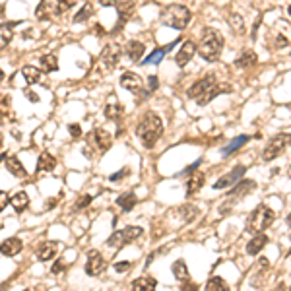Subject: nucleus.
Listing matches in <instances>:
<instances>
[{"mask_svg": "<svg viewBox=\"0 0 291 291\" xmlns=\"http://www.w3.org/2000/svg\"><path fill=\"white\" fill-rule=\"evenodd\" d=\"M226 92H231L229 86H224V84H218L216 76L214 74H206L204 78H200L198 82H194L193 86L189 88V97L194 99L198 105H208L212 99H216L218 96L226 94Z\"/></svg>", "mask_w": 291, "mask_h": 291, "instance_id": "nucleus-1", "label": "nucleus"}, {"mask_svg": "<svg viewBox=\"0 0 291 291\" xmlns=\"http://www.w3.org/2000/svg\"><path fill=\"white\" fill-rule=\"evenodd\" d=\"M224 45H226V39L222 33L214 28H204L198 41V55L206 63H216L224 51Z\"/></svg>", "mask_w": 291, "mask_h": 291, "instance_id": "nucleus-2", "label": "nucleus"}, {"mask_svg": "<svg viewBox=\"0 0 291 291\" xmlns=\"http://www.w3.org/2000/svg\"><path fill=\"white\" fill-rule=\"evenodd\" d=\"M136 136L140 138L144 148H154L163 136V123L156 113H144L140 123L136 125Z\"/></svg>", "mask_w": 291, "mask_h": 291, "instance_id": "nucleus-3", "label": "nucleus"}, {"mask_svg": "<svg viewBox=\"0 0 291 291\" xmlns=\"http://www.w3.org/2000/svg\"><path fill=\"white\" fill-rule=\"evenodd\" d=\"M191 10L183 4H171L167 8H163L162 12V24L173 30H185L191 24Z\"/></svg>", "mask_w": 291, "mask_h": 291, "instance_id": "nucleus-4", "label": "nucleus"}, {"mask_svg": "<svg viewBox=\"0 0 291 291\" xmlns=\"http://www.w3.org/2000/svg\"><path fill=\"white\" fill-rule=\"evenodd\" d=\"M276 220V214L274 210H270L266 204H260L257 206L251 214H249V220H247V231L249 233H264L268 227L272 226V222Z\"/></svg>", "mask_w": 291, "mask_h": 291, "instance_id": "nucleus-5", "label": "nucleus"}, {"mask_svg": "<svg viewBox=\"0 0 291 291\" xmlns=\"http://www.w3.org/2000/svg\"><path fill=\"white\" fill-rule=\"evenodd\" d=\"M290 144H291V134H288V132H280V134H276V136L270 138L268 144L264 146L262 160H264V162H272V160H276L278 156L284 154V150H286Z\"/></svg>", "mask_w": 291, "mask_h": 291, "instance_id": "nucleus-6", "label": "nucleus"}, {"mask_svg": "<svg viewBox=\"0 0 291 291\" xmlns=\"http://www.w3.org/2000/svg\"><path fill=\"white\" fill-rule=\"evenodd\" d=\"M144 235V229L138 226H129L125 227V229H121V231H115L111 237H109V241H107V245L109 247H117V249H123V247H127L130 243H134L138 237H142Z\"/></svg>", "mask_w": 291, "mask_h": 291, "instance_id": "nucleus-7", "label": "nucleus"}, {"mask_svg": "<svg viewBox=\"0 0 291 291\" xmlns=\"http://www.w3.org/2000/svg\"><path fill=\"white\" fill-rule=\"evenodd\" d=\"M107 268V260L103 259V255L99 251H90L88 253V262H86V274L88 276H101Z\"/></svg>", "mask_w": 291, "mask_h": 291, "instance_id": "nucleus-8", "label": "nucleus"}, {"mask_svg": "<svg viewBox=\"0 0 291 291\" xmlns=\"http://www.w3.org/2000/svg\"><path fill=\"white\" fill-rule=\"evenodd\" d=\"M121 55H123L121 45L109 43V45L103 49V53H101V63H103V66H105L107 70H113V68H117V65H119Z\"/></svg>", "mask_w": 291, "mask_h": 291, "instance_id": "nucleus-9", "label": "nucleus"}, {"mask_svg": "<svg viewBox=\"0 0 291 291\" xmlns=\"http://www.w3.org/2000/svg\"><path fill=\"white\" fill-rule=\"evenodd\" d=\"M88 144L96 146L99 152H107L113 144V136L105 129H96L92 134H88Z\"/></svg>", "mask_w": 291, "mask_h": 291, "instance_id": "nucleus-10", "label": "nucleus"}, {"mask_svg": "<svg viewBox=\"0 0 291 291\" xmlns=\"http://www.w3.org/2000/svg\"><path fill=\"white\" fill-rule=\"evenodd\" d=\"M63 245L57 243V241H43L39 247H37V260L41 262H47V260L55 259L59 253H61Z\"/></svg>", "mask_w": 291, "mask_h": 291, "instance_id": "nucleus-11", "label": "nucleus"}, {"mask_svg": "<svg viewBox=\"0 0 291 291\" xmlns=\"http://www.w3.org/2000/svg\"><path fill=\"white\" fill-rule=\"evenodd\" d=\"M196 51H198V47H196V43H194V41H185V43L181 45V49L177 51L175 63L181 66V68H185V66L193 61V57L196 55Z\"/></svg>", "mask_w": 291, "mask_h": 291, "instance_id": "nucleus-12", "label": "nucleus"}, {"mask_svg": "<svg viewBox=\"0 0 291 291\" xmlns=\"http://www.w3.org/2000/svg\"><path fill=\"white\" fill-rule=\"evenodd\" d=\"M121 88L129 90L130 94H140L144 90V80L134 72H125L121 76Z\"/></svg>", "mask_w": 291, "mask_h": 291, "instance_id": "nucleus-13", "label": "nucleus"}, {"mask_svg": "<svg viewBox=\"0 0 291 291\" xmlns=\"http://www.w3.org/2000/svg\"><path fill=\"white\" fill-rule=\"evenodd\" d=\"M245 171H247V169H245L243 165H237V167H235L231 173L224 175V177H222V179H220V181L214 185V189H218V191H220V189H227V187L235 185L237 181H241V177L245 175Z\"/></svg>", "mask_w": 291, "mask_h": 291, "instance_id": "nucleus-14", "label": "nucleus"}, {"mask_svg": "<svg viewBox=\"0 0 291 291\" xmlns=\"http://www.w3.org/2000/svg\"><path fill=\"white\" fill-rule=\"evenodd\" d=\"M22 247H24L22 239L10 237V239H6V241L0 243V255H4V257H16V255H20Z\"/></svg>", "mask_w": 291, "mask_h": 291, "instance_id": "nucleus-15", "label": "nucleus"}, {"mask_svg": "<svg viewBox=\"0 0 291 291\" xmlns=\"http://www.w3.org/2000/svg\"><path fill=\"white\" fill-rule=\"evenodd\" d=\"M125 53H127V57H129L132 63H140V61H142V57H144V53H146V47H144V43H142V41L132 39V41L127 43Z\"/></svg>", "mask_w": 291, "mask_h": 291, "instance_id": "nucleus-16", "label": "nucleus"}, {"mask_svg": "<svg viewBox=\"0 0 291 291\" xmlns=\"http://www.w3.org/2000/svg\"><path fill=\"white\" fill-rule=\"evenodd\" d=\"M4 165H6V169H8V171H10L14 177H20V179H26V177H28V171H26V167L22 165V162H20L16 156H6Z\"/></svg>", "mask_w": 291, "mask_h": 291, "instance_id": "nucleus-17", "label": "nucleus"}, {"mask_svg": "<svg viewBox=\"0 0 291 291\" xmlns=\"http://www.w3.org/2000/svg\"><path fill=\"white\" fill-rule=\"evenodd\" d=\"M156 278H150V276H142V278H136L132 284H130V291H156Z\"/></svg>", "mask_w": 291, "mask_h": 291, "instance_id": "nucleus-18", "label": "nucleus"}, {"mask_svg": "<svg viewBox=\"0 0 291 291\" xmlns=\"http://www.w3.org/2000/svg\"><path fill=\"white\" fill-rule=\"evenodd\" d=\"M266 243H268V237H266L264 233H257V235L247 243V253H249L251 257H257L260 251L266 247Z\"/></svg>", "mask_w": 291, "mask_h": 291, "instance_id": "nucleus-19", "label": "nucleus"}, {"mask_svg": "<svg viewBox=\"0 0 291 291\" xmlns=\"http://www.w3.org/2000/svg\"><path fill=\"white\" fill-rule=\"evenodd\" d=\"M257 63H259V57H257V53L251 51V49L243 51V53L235 59V66H237V68H251V66H255Z\"/></svg>", "mask_w": 291, "mask_h": 291, "instance_id": "nucleus-20", "label": "nucleus"}, {"mask_svg": "<svg viewBox=\"0 0 291 291\" xmlns=\"http://www.w3.org/2000/svg\"><path fill=\"white\" fill-rule=\"evenodd\" d=\"M55 167H57L55 156H51L49 152H43V154L39 156V160H37V173H49V171H53Z\"/></svg>", "mask_w": 291, "mask_h": 291, "instance_id": "nucleus-21", "label": "nucleus"}, {"mask_svg": "<svg viewBox=\"0 0 291 291\" xmlns=\"http://www.w3.org/2000/svg\"><path fill=\"white\" fill-rule=\"evenodd\" d=\"M18 26V22H10V24H0V51L6 49L14 37V28Z\"/></svg>", "mask_w": 291, "mask_h": 291, "instance_id": "nucleus-22", "label": "nucleus"}, {"mask_svg": "<svg viewBox=\"0 0 291 291\" xmlns=\"http://www.w3.org/2000/svg\"><path fill=\"white\" fill-rule=\"evenodd\" d=\"M171 270H173V276H175L181 284L191 280V272H189V266H187L185 260H175L173 266H171Z\"/></svg>", "mask_w": 291, "mask_h": 291, "instance_id": "nucleus-23", "label": "nucleus"}, {"mask_svg": "<svg viewBox=\"0 0 291 291\" xmlns=\"http://www.w3.org/2000/svg\"><path fill=\"white\" fill-rule=\"evenodd\" d=\"M204 183H206V177H204L202 173H193V175L187 179V194H189V196H194V194L204 187Z\"/></svg>", "mask_w": 291, "mask_h": 291, "instance_id": "nucleus-24", "label": "nucleus"}, {"mask_svg": "<svg viewBox=\"0 0 291 291\" xmlns=\"http://www.w3.org/2000/svg\"><path fill=\"white\" fill-rule=\"evenodd\" d=\"M10 202H12V208L16 210V214H22L30 206V196H28V193L20 191V193H16L10 198Z\"/></svg>", "mask_w": 291, "mask_h": 291, "instance_id": "nucleus-25", "label": "nucleus"}, {"mask_svg": "<svg viewBox=\"0 0 291 291\" xmlns=\"http://www.w3.org/2000/svg\"><path fill=\"white\" fill-rule=\"evenodd\" d=\"M136 202H138V198H136V194L134 193H125L121 194L119 198H117V206L123 210V212H130L134 206H136Z\"/></svg>", "mask_w": 291, "mask_h": 291, "instance_id": "nucleus-26", "label": "nucleus"}, {"mask_svg": "<svg viewBox=\"0 0 291 291\" xmlns=\"http://www.w3.org/2000/svg\"><path fill=\"white\" fill-rule=\"evenodd\" d=\"M22 74H24L28 86H33V84H37V82L41 80V68H37V66L26 65L22 68Z\"/></svg>", "mask_w": 291, "mask_h": 291, "instance_id": "nucleus-27", "label": "nucleus"}, {"mask_svg": "<svg viewBox=\"0 0 291 291\" xmlns=\"http://www.w3.org/2000/svg\"><path fill=\"white\" fill-rule=\"evenodd\" d=\"M39 61H41L43 72H55V70L59 68V59H57L55 53H47V55H43Z\"/></svg>", "mask_w": 291, "mask_h": 291, "instance_id": "nucleus-28", "label": "nucleus"}, {"mask_svg": "<svg viewBox=\"0 0 291 291\" xmlns=\"http://www.w3.org/2000/svg\"><path fill=\"white\" fill-rule=\"evenodd\" d=\"M94 12H96L94 4H92V2H86V4L80 8V12L74 16V24H84L86 20H90V18L94 16Z\"/></svg>", "mask_w": 291, "mask_h": 291, "instance_id": "nucleus-29", "label": "nucleus"}, {"mask_svg": "<svg viewBox=\"0 0 291 291\" xmlns=\"http://www.w3.org/2000/svg\"><path fill=\"white\" fill-rule=\"evenodd\" d=\"M206 291H231L227 282L220 276H212L208 282H206Z\"/></svg>", "mask_w": 291, "mask_h": 291, "instance_id": "nucleus-30", "label": "nucleus"}, {"mask_svg": "<svg viewBox=\"0 0 291 291\" xmlns=\"http://www.w3.org/2000/svg\"><path fill=\"white\" fill-rule=\"evenodd\" d=\"M173 47H175V43H171V45H167V47H162V49H156L150 57L144 59V65H158L163 57H165V53H169Z\"/></svg>", "mask_w": 291, "mask_h": 291, "instance_id": "nucleus-31", "label": "nucleus"}, {"mask_svg": "<svg viewBox=\"0 0 291 291\" xmlns=\"http://www.w3.org/2000/svg\"><path fill=\"white\" fill-rule=\"evenodd\" d=\"M255 187H257V183L255 181H241L233 191H231V196H235V198H239V196H243V194H249L251 191H255Z\"/></svg>", "mask_w": 291, "mask_h": 291, "instance_id": "nucleus-32", "label": "nucleus"}, {"mask_svg": "<svg viewBox=\"0 0 291 291\" xmlns=\"http://www.w3.org/2000/svg\"><path fill=\"white\" fill-rule=\"evenodd\" d=\"M117 8H119V26H117V30H119V28H123V26L127 24V20L130 18L134 6H132L130 2H125V4H119Z\"/></svg>", "mask_w": 291, "mask_h": 291, "instance_id": "nucleus-33", "label": "nucleus"}, {"mask_svg": "<svg viewBox=\"0 0 291 291\" xmlns=\"http://www.w3.org/2000/svg\"><path fill=\"white\" fill-rule=\"evenodd\" d=\"M123 113H125V109H123L119 103H109V105L105 107V117L111 119V121H119V119L123 117Z\"/></svg>", "mask_w": 291, "mask_h": 291, "instance_id": "nucleus-34", "label": "nucleus"}, {"mask_svg": "<svg viewBox=\"0 0 291 291\" xmlns=\"http://www.w3.org/2000/svg\"><path fill=\"white\" fill-rule=\"evenodd\" d=\"M35 16L39 20H49L51 18V4L47 0H41L39 6H37V10H35Z\"/></svg>", "mask_w": 291, "mask_h": 291, "instance_id": "nucleus-35", "label": "nucleus"}, {"mask_svg": "<svg viewBox=\"0 0 291 291\" xmlns=\"http://www.w3.org/2000/svg\"><path fill=\"white\" fill-rule=\"evenodd\" d=\"M247 142H249V136H237V138H235V140H233V142H231L227 148H224V156L237 152V150H239L243 144H247Z\"/></svg>", "mask_w": 291, "mask_h": 291, "instance_id": "nucleus-36", "label": "nucleus"}, {"mask_svg": "<svg viewBox=\"0 0 291 291\" xmlns=\"http://www.w3.org/2000/svg\"><path fill=\"white\" fill-rule=\"evenodd\" d=\"M229 26L235 30V33H245V22H243V18L239 16V14H231L229 16Z\"/></svg>", "mask_w": 291, "mask_h": 291, "instance_id": "nucleus-37", "label": "nucleus"}, {"mask_svg": "<svg viewBox=\"0 0 291 291\" xmlns=\"http://www.w3.org/2000/svg\"><path fill=\"white\" fill-rule=\"evenodd\" d=\"M72 6H76V0H57V6H55V14H65L66 10H70Z\"/></svg>", "mask_w": 291, "mask_h": 291, "instance_id": "nucleus-38", "label": "nucleus"}, {"mask_svg": "<svg viewBox=\"0 0 291 291\" xmlns=\"http://www.w3.org/2000/svg\"><path fill=\"white\" fill-rule=\"evenodd\" d=\"M288 45H290V39H288L286 35H282V33L276 35V39H274V47H276V49H284V47H288Z\"/></svg>", "mask_w": 291, "mask_h": 291, "instance_id": "nucleus-39", "label": "nucleus"}, {"mask_svg": "<svg viewBox=\"0 0 291 291\" xmlns=\"http://www.w3.org/2000/svg\"><path fill=\"white\" fill-rule=\"evenodd\" d=\"M68 132H70V136L72 138H80L82 136V127L76 123V125H68Z\"/></svg>", "mask_w": 291, "mask_h": 291, "instance_id": "nucleus-40", "label": "nucleus"}, {"mask_svg": "<svg viewBox=\"0 0 291 291\" xmlns=\"http://www.w3.org/2000/svg\"><path fill=\"white\" fill-rule=\"evenodd\" d=\"M158 76H150L148 78V94H152V92H156L158 90Z\"/></svg>", "mask_w": 291, "mask_h": 291, "instance_id": "nucleus-41", "label": "nucleus"}, {"mask_svg": "<svg viewBox=\"0 0 291 291\" xmlns=\"http://www.w3.org/2000/svg\"><path fill=\"white\" fill-rule=\"evenodd\" d=\"M125 175H129V169H123V171H119V173H113V175L109 177V181H113V183H117V181H121V179H125Z\"/></svg>", "mask_w": 291, "mask_h": 291, "instance_id": "nucleus-42", "label": "nucleus"}, {"mask_svg": "<svg viewBox=\"0 0 291 291\" xmlns=\"http://www.w3.org/2000/svg\"><path fill=\"white\" fill-rule=\"evenodd\" d=\"M8 202H10V196L4 193V191H0V212H4V208H6Z\"/></svg>", "mask_w": 291, "mask_h": 291, "instance_id": "nucleus-43", "label": "nucleus"}, {"mask_svg": "<svg viewBox=\"0 0 291 291\" xmlns=\"http://www.w3.org/2000/svg\"><path fill=\"white\" fill-rule=\"evenodd\" d=\"M99 4L105 8H117L121 4V0H99Z\"/></svg>", "mask_w": 291, "mask_h": 291, "instance_id": "nucleus-44", "label": "nucleus"}, {"mask_svg": "<svg viewBox=\"0 0 291 291\" xmlns=\"http://www.w3.org/2000/svg\"><path fill=\"white\" fill-rule=\"evenodd\" d=\"M130 266H132L130 262H117V264H115V270H117V272L121 274V272H127Z\"/></svg>", "mask_w": 291, "mask_h": 291, "instance_id": "nucleus-45", "label": "nucleus"}, {"mask_svg": "<svg viewBox=\"0 0 291 291\" xmlns=\"http://www.w3.org/2000/svg\"><path fill=\"white\" fill-rule=\"evenodd\" d=\"M181 290H183V291H198V286H196V284H193V282L189 280V282H183Z\"/></svg>", "mask_w": 291, "mask_h": 291, "instance_id": "nucleus-46", "label": "nucleus"}, {"mask_svg": "<svg viewBox=\"0 0 291 291\" xmlns=\"http://www.w3.org/2000/svg\"><path fill=\"white\" fill-rule=\"evenodd\" d=\"M61 272H65V264H63V262H55L53 268H51V274L57 276V274H61Z\"/></svg>", "mask_w": 291, "mask_h": 291, "instance_id": "nucleus-47", "label": "nucleus"}, {"mask_svg": "<svg viewBox=\"0 0 291 291\" xmlns=\"http://www.w3.org/2000/svg\"><path fill=\"white\" fill-rule=\"evenodd\" d=\"M90 202H92V196H84V198H82V200L76 204V210H82V208H84L86 204H90Z\"/></svg>", "mask_w": 291, "mask_h": 291, "instance_id": "nucleus-48", "label": "nucleus"}, {"mask_svg": "<svg viewBox=\"0 0 291 291\" xmlns=\"http://www.w3.org/2000/svg\"><path fill=\"white\" fill-rule=\"evenodd\" d=\"M26 96L30 97V101H32V103H37V101H39L37 94H33V92H28V90H26Z\"/></svg>", "mask_w": 291, "mask_h": 291, "instance_id": "nucleus-49", "label": "nucleus"}, {"mask_svg": "<svg viewBox=\"0 0 291 291\" xmlns=\"http://www.w3.org/2000/svg\"><path fill=\"white\" fill-rule=\"evenodd\" d=\"M2 80H4V72L0 70V82H2Z\"/></svg>", "mask_w": 291, "mask_h": 291, "instance_id": "nucleus-50", "label": "nucleus"}, {"mask_svg": "<svg viewBox=\"0 0 291 291\" xmlns=\"http://www.w3.org/2000/svg\"><path fill=\"white\" fill-rule=\"evenodd\" d=\"M2 142H4V138H2V134H0V150H2Z\"/></svg>", "mask_w": 291, "mask_h": 291, "instance_id": "nucleus-51", "label": "nucleus"}, {"mask_svg": "<svg viewBox=\"0 0 291 291\" xmlns=\"http://www.w3.org/2000/svg\"><path fill=\"white\" fill-rule=\"evenodd\" d=\"M4 160H6V156H4V154H2V156H0V162H4Z\"/></svg>", "mask_w": 291, "mask_h": 291, "instance_id": "nucleus-52", "label": "nucleus"}, {"mask_svg": "<svg viewBox=\"0 0 291 291\" xmlns=\"http://www.w3.org/2000/svg\"><path fill=\"white\" fill-rule=\"evenodd\" d=\"M288 224H290V226H291V214H290V216H288Z\"/></svg>", "mask_w": 291, "mask_h": 291, "instance_id": "nucleus-53", "label": "nucleus"}, {"mask_svg": "<svg viewBox=\"0 0 291 291\" xmlns=\"http://www.w3.org/2000/svg\"><path fill=\"white\" fill-rule=\"evenodd\" d=\"M288 14L291 16V6H288Z\"/></svg>", "mask_w": 291, "mask_h": 291, "instance_id": "nucleus-54", "label": "nucleus"}, {"mask_svg": "<svg viewBox=\"0 0 291 291\" xmlns=\"http://www.w3.org/2000/svg\"><path fill=\"white\" fill-rule=\"evenodd\" d=\"M0 231H2V224H0Z\"/></svg>", "mask_w": 291, "mask_h": 291, "instance_id": "nucleus-55", "label": "nucleus"}, {"mask_svg": "<svg viewBox=\"0 0 291 291\" xmlns=\"http://www.w3.org/2000/svg\"><path fill=\"white\" fill-rule=\"evenodd\" d=\"M290 177H291V167H290Z\"/></svg>", "mask_w": 291, "mask_h": 291, "instance_id": "nucleus-56", "label": "nucleus"}, {"mask_svg": "<svg viewBox=\"0 0 291 291\" xmlns=\"http://www.w3.org/2000/svg\"><path fill=\"white\" fill-rule=\"evenodd\" d=\"M290 255H291V249H290Z\"/></svg>", "mask_w": 291, "mask_h": 291, "instance_id": "nucleus-57", "label": "nucleus"}, {"mask_svg": "<svg viewBox=\"0 0 291 291\" xmlns=\"http://www.w3.org/2000/svg\"><path fill=\"white\" fill-rule=\"evenodd\" d=\"M24 291H30V290H24Z\"/></svg>", "mask_w": 291, "mask_h": 291, "instance_id": "nucleus-58", "label": "nucleus"}, {"mask_svg": "<svg viewBox=\"0 0 291 291\" xmlns=\"http://www.w3.org/2000/svg\"><path fill=\"white\" fill-rule=\"evenodd\" d=\"M290 291H291V288H290Z\"/></svg>", "mask_w": 291, "mask_h": 291, "instance_id": "nucleus-59", "label": "nucleus"}]
</instances>
